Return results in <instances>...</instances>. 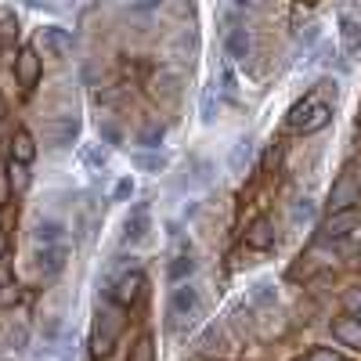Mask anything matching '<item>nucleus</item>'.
I'll return each instance as SVG.
<instances>
[{"label": "nucleus", "mask_w": 361, "mask_h": 361, "mask_svg": "<svg viewBox=\"0 0 361 361\" xmlns=\"http://www.w3.org/2000/svg\"><path fill=\"white\" fill-rule=\"evenodd\" d=\"M123 311L127 307H119V304H112V307H105V311H98V322H94V333H90V357H109L112 350H116V343H119V336H123Z\"/></svg>", "instance_id": "obj_1"}, {"label": "nucleus", "mask_w": 361, "mask_h": 361, "mask_svg": "<svg viewBox=\"0 0 361 361\" xmlns=\"http://www.w3.org/2000/svg\"><path fill=\"white\" fill-rule=\"evenodd\" d=\"M329 123H333V109H329L325 102H318L314 94H307L304 102H296L293 112H289V127L296 134H318Z\"/></svg>", "instance_id": "obj_2"}, {"label": "nucleus", "mask_w": 361, "mask_h": 361, "mask_svg": "<svg viewBox=\"0 0 361 361\" xmlns=\"http://www.w3.org/2000/svg\"><path fill=\"white\" fill-rule=\"evenodd\" d=\"M202 311V293L192 286V282H177V289L170 293V325L180 329V325H192Z\"/></svg>", "instance_id": "obj_3"}, {"label": "nucleus", "mask_w": 361, "mask_h": 361, "mask_svg": "<svg viewBox=\"0 0 361 361\" xmlns=\"http://www.w3.org/2000/svg\"><path fill=\"white\" fill-rule=\"evenodd\" d=\"M145 286H148L145 271H141V267H130V271H123L119 279H112L109 296H112V304H119V307H130V304H137V300L145 296Z\"/></svg>", "instance_id": "obj_4"}, {"label": "nucleus", "mask_w": 361, "mask_h": 361, "mask_svg": "<svg viewBox=\"0 0 361 361\" xmlns=\"http://www.w3.org/2000/svg\"><path fill=\"white\" fill-rule=\"evenodd\" d=\"M148 231H152V206L137 202L130 214H127V221H123V243L127 246H137V243H145V238H148Z\"/></svg>", "instance_id": "obj_5"}, {"label": "nucleus", "mask_w": 361, "mask_h": 361, "mask_svg": "<svg viewBox=\"0 0 361 361\" xmlns=\"http://www.w3.org/2000/svg\"><path fill=\"white\" fill-rule=\"evenodd\" d=\"M357 221H361L357 206H347V209H329V217H325V224H322V235H325V238H347V235H354V231H357Z\"/></svg>", "instance_id": "obj_6"}, {"label": "nucleus", "mask_w": 361, "mask_h": 361, "mask_svg": "<svg viewBox=\"0 0 361 361\" xmlns=\"http://www.w3.org/2000/svg\"><path fill=\"white\" fill-rule=\"evenodd\" d=\"M40 73H44L40 51H37V47H22L18 58H15V76H18V83H22L25 90H33V87L40 83Z\"/></svg>", "instance_id": "obj_7"}, {"label": "nucleus", "mask_w": 361, "mask_h": 361, "mask_svg": "<svg viewBox=\"0 0 361 361\" xmlns=\"http://www.w3.org/2000/svg\"><path fill=\"white\" fill-rule=\"evenodd\" d=\"M66 260H69V246H66V243H54V246H37V253H33V264H37V271H40L44 279L58 275V271L66 267Z\"/></svg>", "instance_id": "obj_8"}, {"label": "nucleus", "mask_w": 361, "mask_h": 361, "mask_svg": "<svg viewBox=\"0 0 361 361\" xmlns=\"http://www.w3.org/2000/svg\"><path fill=\"white\" fill-rule=\"evenodd\" d=\"M40 47L54 58H66V54H73V33L62 25H47V29H40Z\"/></svg>", "instance_id": "obj_9"}, {"label": "nucleus", "mask_w": 361, "mask_h": 361, "mask_svg": "<svg viewBox=\"0 0 361 361\" xmlns=\"http://www.w3.org/2000/svg\"><path fill=\"white\" fill-rule=\"evenodd\" d=\"M66 235H69V224L62 217H44L33 228V243L37 246H54V243H66Z\"/></svg>", "instance_id": "obj_10"}, {"label": "nucleus", "mask_w": 361, "mask_h": 361, "mask_svg": "<svg viewBox=\"0 0 361 361\" xmlns=\"http://www.w3.org/2000/svg\"><path fill=\"white\" fill-rule=\"evenodd\" d=\"M246 246L250 250H260V253L275 246V224H271V217H257L246 228Z\"/></svg>", "instance_id": "obj_11"}, {"label": "nucleus", "mask_w": 361, "mask_h": 361, "mask_svg": "<svg viewBox=\"0 0 361 361\" xmlns=\"http://www.w3.org/2000/svg\"><path fill=\"white\" fill-rule=\"evenodd\" d=\"M76 134H80V119H76V116H62V119H54V123L47 127V141H51L54 148L73 145Z\"/></svg>", "instance_id": "obj_12"}, {"label": "nucleus", "mask_w": 361, "mask_h": 361, "mask_svg": "<svg viewBox=\"0 0 361 361\" xmlns=\"http://www.w3.org/2000/svg\"><path fill=\"white\" fill-rule=\"evenodd\" d=\"M357 195H361V188L354 185V177L343 173L336 185H333V192H329V209H347V206L357 202Z\"/></svg>", "instance_id": "obj_13"}, {"label": "nucleus", "mask_w": 361, "mask_h": 361, "mask_svg": "<svg viewBox=\"0 0 361 361\" xmlns=\"http://www.w3.org/2000/svg\"><path fill=\"white\" fill-rule=\"evenodd\" d=\"M333 336H336L343 347H354V350H361V318H354V314H347V318H336V322H333Z\"/></svg>", "instance_id": "obj_14"}, {"label": "nucleus", "mask_w": 361, "mask_h": 361, "mask_svg": "<svg viewBox=\"0 0 361 361\" xmlns=\"http://www.w3.org/2000/svg\"><path fill=\"white\" fill-rule=\"evenodd\" d=\"M11 159H18V163H33L37 159V141H33V134H29L25 127H18L15 137H11Z\"/></svg>", "instance_id": "obj_15"}, {"label": "nucleus", "mask_w": 361, "mask_h": 361, "mask_svg": "<svg viewBox=\"0 0 361 361\" xmlns=\"http://www.w3.org/2000/svg\"><path fill=\"white\" fill-rule=\"evenodd\" d=\"M224 47H228V54L235 58V62H246V58H250V33H246V29H228V37H224Z\"/></svg>", "instance_id": "obj_16"}, {"label": "nucleus", "mask_w": 361, "mask_h": 361, "mask_svg": "<svg viewBox=\"0 0 361 361\" xmlns=\"http://www.w3.org/2000/svg\"><path fill=\"white\" fill-rule=\"evenodd\" d=\"M199 271V260L192 257V253H180V257H173L170 260V267H166V275H170V282H188L192 275Z\"/></svg>", "instance_id": "obj_17"}, {"label": "nucleus", "mask_w": 361, "mask_h": 361, "mask_svg": "<svg viewBox=\"0 0 361 361\" xmlns=\"http://www.w3.org/2000/svg\"><path fill=\"white\" fill-rule=\"evenodd\" d=\"M134 166H137V170H148V173H159V170L170 166V159L159 152V148H145V152L134 156Z\"/></svg>", "instance_id": "obj_18"}, {"label": "nucleus", "mask_w": 361, "mask_h": 361, "mask_svg": "<svg viewBox=\"0 0 361 361\" xmlns=\"http://www.w3.org/2000/svg\"><path fill=\"white\" fill-rule=\"evenodd\" d=\"M8 180H11V192H25L29 188V163H18V159H8Z\"/></svg>", "instance_id": "obj_19"}, {"label": "nucleus", "mask_w": 361, "mask_h": 361, "mask_svg": "<svg viewBox=\"0 0 361 361\" xmlns=\"http://www.w3.org/2000/svg\"><path fill=\"white\" fill-rule=\"evenodd\" d=\"M314 199H296L293 202V209H289V221L296 224V228H304V224H311L314 221Z\"/></svg>", "instance_id": "obj_20"}, {"label": "nucleus", "mask_w": 361, "mask_h": 361, "mask_svg": "<svg viewBox=\"0 0 361 361\" xmlns=\"http://www.w3.org/2000/svg\"><path fill=\"white\" fill-rule=\"evenodd\" d=\"M250 156H253V141L250 137H243L235 148H231V156H228V166L235 170V173H243V166L250 163Z\"/></svg>", "instance_id": "obj_21"}, {"label": "nucleus", "mask_w": 361, "mask_h": 361, "mask_svg": "<svg viewBox=\"0 0 361 361\" xmlns=\"http://www.w3.org/2000/svg\"><path fill=\"white\" fill-rule=\"evenodd\" d=\"M199 350H202V354H221V350H224V333H221L217 325H209L206 333L199 336Z\"/></svg>", "instance_id": "obj_22"}, {"label": "nucleus", "mask_w": 361, "mask_h": 361, "mask_svg": "<svg viewBox=\"0 0 361 361\" xmlns=\"http://www.w3.org/2000/svg\"><path fill=\"white\" fill-rule=\"evenodd\" d=\"M15 37H18V18H15V11L0 8V44H11Z\"/></svg>", "instance_id": "obj_23"}, {"label": "nucleus", "mask_w": 361, "mask_h": 361, "mask_svg": "<svg viewBox=\"0 0 361 361\" xmlns=\"http://www.w3.org/2000/svg\"><path fill=\"white\" fill-rule=\"evenodd\" d=\"M130 361H156V340L152 336H141L137 343H134V350H130Z\"/></svg>", "instance_id": "obj_24"}, {"label": "nucleus", "mask_w": 361, "mask_h": 361, "mask_svg": "<svg viewBox=\"0 0 361 361\" xmlns=\"http://www.w3.org/2000/svg\"><path fill=\"white\" fill-rule=\"evenodd\" d=\"M163 137H166L163 123H152V127H145V130L137 134V145H141V148H159V145H163Z\"/></svg>", "instance_id": "obj_25"}, {"label": "nucleus", "mask_w": 361, "mask_h": 361, "mask_svg": "<svg viewBox=\"0 0 361 361\" xmlns=\"http://www.w3.org/2000/svg\"><path fill=\"white\" fill-rule=\"evenodd\" d=\"M98 137L105 141V145H123V130H119L116 123H112V119H98Z\"/></svg>", "instance_id": "obj_26"}, {"label": "nucleus", "mask_w": 361, "mask_h": 361, "mask_svg": "<svg viewBox=\"0 0 361 361\" xmlns=\"http://www.w3.org/2000/svg\"><path fill=\"white\" fill-rule=\"evenodd\" d=\"M357 40H361V22L350 18V15H343V44L347 47H357Z\"/></svg>", "instance_id": "obj_27"}, {"label": "nucleus", "mask_w": 361, "mask_h": 361, "mask_svg": "<svg viewBox=\"0 0 361 361\" xmlns=\"http://www.w3.org/2000/svg\"><path fill=\"white\" fill-rule=\"evenodd\" d=\"M130 195H134V177H119L112 188V202H127Z\"/></svg>", "instance_id": "obj_28"}, {"label": "nucleus", "mask_w": 361, "mask_h": 361, "mask_svg": "<svg viewBox=\"0 0 361 361\" xmlns=\"http://www.w3.org/2000/svg\"><path fill=\"white\" fill-rule=\"evenodd\" d=\"M80 156H83V163H87L90 170H102V166H105V152H102V148H94V145H87Z\"/></svg>", "instance_id": "obj_29"}, {"label": "nucleus", "mask_w": 361, "mask_h": 361, "mask_svg": "<svg viewBox=\"0 0 361 361\" xmlns=\"http://www.w3.org/2000/svg\"><path fill=\"white\" fill-rule=\"evenodd\" d=\"M253 300H257V304H275V300H279V293H275V286L260 282V286H253Z\"/></svg>", "instance_id": "obj_30"}, {"label": "nucleus", "mask_w": 361, "mask_h": 361, "mask_svg": "<svg viewBox=\"0 0 361 361\" xmlns=\"http://www.w3.org/2000/svg\"><path fill=\"white\" fill-rule=\"evenodd\" d=\"M343 304H347L350 314H361V286H354V289L343 293Z\"/></svg>", "instance_id": "obj_31"}, {"label": "nucleus", "mask_w": 361, "mask_h": 361, "mask_svg": "<svg viewBox=\"0 0 361 361\" xmlns=\"http://www.w3.org/2000/svg\"><path fill=\"white\" fill-rule=\"evenodd\" d=\"M163 4V0H127V8L130 11H137V15H145V11H156Z\"/></svg>", "instance_id": "obj_32"}, {"label": "nucleus", "mask_w": 361, "mask_h": 361, "mask_svg": "<svg viewBox=\"0 0 361 361\" xmlns=\"http://www.w3.org/2000/svg\"><path fill=\"white\" fill-rule=\"evenodd\" d=\"M307 361H340V357H336V350H329V347H314L307 354Z\"/></svg>", "instance_id": "obj_33"}, {"label": "nucleus", "mask_w": 361, "mask_h": 361, "mask_svg": "<svg viewBox=\"0 0 361 361\" xmlns=\"http://www.w3.org/2000/svg\"><path fill=\"white\" fill-rule=\"evenodd\" d=\"M279 163V148H267V159H264V166L271 170V166H275Z\"/></svg>", "instance_id": "obj_34"}, {"label": "nucleus", "mask_w": 361, "mask_h": 361, "mask_svg": "<svg viewBox=\"0 0 361 361\" xmlns=\"http://www.w3.org/2000/svg\"><path fill=\"white\" fill-rule=\"evenodd\" d=\"M296 4H300V8H314V4H318V0H296Z\"/></svg>", "instance_id": "obj_35"}, {"label": "nucleus", "mask_w": 361, "mask_h": 361, "mask_svg": "<svg viewBox=\"0 0 361 361\" xmlns=\"http://www.w3.org/2000/svg\"><path fill=\"white\" fill-rule=\"evenodd\" d=\"M4 250H8V243H4V235H0V260H4Z\"/></svg>", "instance_id": "obj_36"}, {"label": "nucleus", "mask_w": 361, "mask_h": 361, "mask_svg": "<svg viewBox=\"0 0 361 361\" xmlns=\"http://www.w3.org/2000/svg\"><path fill=\"white\" fill-rule=\"evenodd\" d=\"M235 4H238V8H246V4H257V0H235Z\"/></svg>", "instance_id": "obj_37"}, {"label": "nucleus", "mask_w": 361, "mask_h": 361, "mask_svg": "<svg viewBox=\"0 0 361 361\" xmlns=\"http://www.w3.org/2000/svg\"><path fill=\"white\" fill-rule=\"evenodd\" d=\"M29 4H33V8H40V4H47V0H29Z\"/></svg>", "instance_id": "obj_38"}, {"label": "nucleus", "mask_w": 361, "mask_h": 361, "mask_svg": "<svg viewBox=\"0 0 361 361\" xmlns=\"http://www.w3.org/2000/svg\"><path fill=\"white\" fill-rule=\"evenodd\" d=\"M357 127H361V109H357Z\"/></svg>", "instance_id": "obj_39"}]
</instances>
